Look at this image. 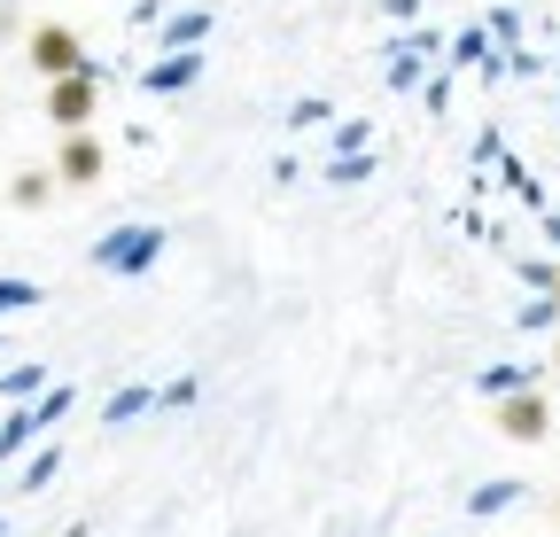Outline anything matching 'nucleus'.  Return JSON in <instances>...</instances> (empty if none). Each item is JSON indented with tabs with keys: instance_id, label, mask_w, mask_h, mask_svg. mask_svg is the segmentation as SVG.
<instances>
[{
	"instance_id": "f257e3e1",
	"label": "nucleus",
	"mask_w": 560,
	"mask_h": 537,
	"mask_svg": "<svg viewBox=\"0 0 560 537\" xmlns=\"http://www.w3.org/2000/svg\"><path fill=\"white\" fill-rule=\"evenodd\" d=\"M39 109H47V125H55V132H94V109H102V71L86 62V71H70V79H47Z\"/></svg>"
},
{
	"instance_id": "f03ea898",
	"label": "nucleus",
	"mask_w": 560,
	"mask_h": 537,
	"mask_svg": "<svg viewBox=\"0 0 560 537\" xmlns=\"http://www.w3.org/2000/svg\"><path fill=\"white\" fill-rule=\"evenodd\" d=\"M24 55H32V71H39V79H70V71H86V39L70 32V24H32Z\"/></svg>"
},
{
	"instance_id": "7ed1b4c3",
	"label": "nucleus",
	"mask_w": 560,
	"mask_h": 537,
	"mask_svg": "<svg viewBox=\"0 0 560 537\" xmlns=\"http://www.w3.org/2000/svg\"><path fill=\"white\" fill-rule=\"evenodd\" d=\"M490 421H499V436H514V444H545V429H552V406H545L537 389H506Z\"/></svg>"
},
{
	"instance_id": "20e7f679",
	"label": "nucleus",
	"mask_w": 560,
	"mask_h": 537,
	"mask_svg": "<svg viewBox=\"0 0 560 537\" xmlns=\"http://www.w3.org/2000/svg\"><path fill=\"white\" fill-rule=\"evenodd\" d=\"M102 141H94V132H62V149H55V179L62 187H94L102 179Z\"/></svg>"
},
{
	"instance_id": "39448f33",
	"label": "nucleus",
	"mask_w": 560,
	"mask_h": 537,
	"mask_svg": "<svg viewBox=\"0 0 560 537\" xmlns=\"http://www.w3.org/2000/svg\"><path fill=\"white\" fill-rule=\"evenodd\" d=\"M55 187H62L55 172H16V187H9V203H16V211H39V203H47Z\"/></svg>"
},
{
	"instance_id": "423d86ee",
	"label": "nucleus",
	"mask_w": 560,
	"mask_h": 537,
	"mask_svg": "<svg viewBox=\"0 0 560 537\" xmlns=\"http://www.w3.org/2000/svg\"><path fill=\"white\" fill-rule=\"evenodd\" d=\"M0 39H32V24H24L16 0H0Z\"/></svg>"
},
{
	"instance_id": "0eeeda50",
	"label": "nucleus",
	"mask_w": 560,
	"mask_h": 537,
	"mask_svg": "<svg viewBox=\"0 0 560 537\" xmlns=\"http://www.w3.org/2000/svg\"><path fill=\"white\" fill-rule=\"evenodd\" d=\"M545 289H552V304H560V265H552V273H545Z\"/></svg>"
},
{
	"instance_id": "6e6552de",
	"label": "nucleus",
	"mask_w": 560,
	"mask_h": 537,
	"mask_svg": "<svg viewBox=\"0 0 560 537\" xmlns=\"http://www.w3.org/2000/svg\"><path fill=\"white\" fill-rule=\"evenodd\" d=\"M552 374H560V335H552Z\"/></svg>"
},
{
	"instance_id": "1a4fd4ad",
	"label": "nucleus",
	"mask_w": 560,
	"mask_h": 537,
	"mask_svg": "<svg viewBox=\"0 0 560 537\" xmlns=\"http://www.w3.org/2000/svg\"><path fill=\"white\" fill-rule=\"evenodd\" d=\"M552 522H560V499H552Z\"/></svg>"
}]
</instances>
